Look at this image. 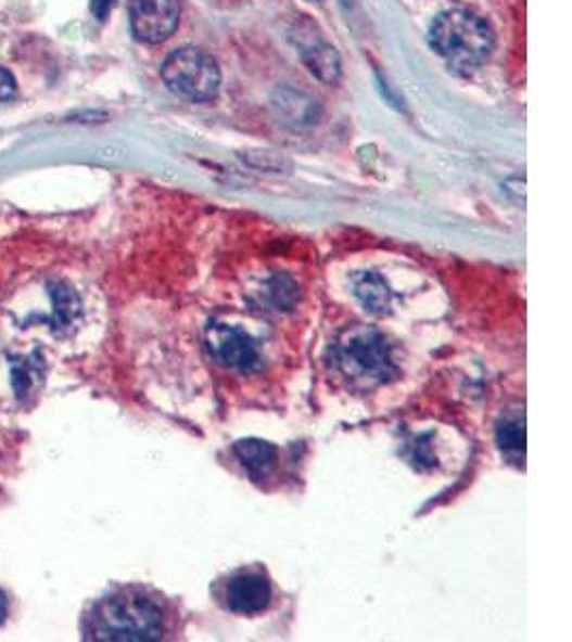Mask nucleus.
<instances>
[{
	"label": "nucleus",
	"instance_id": "obj_1",
	"mask_svg": "<svg viewBox=\"0 0 572 642\" xmlns=\"http://www.w3.org/2000/svg\"><path fill=\"white\" fill-rule=\"evenodd\" d=\"M164 615L160 606L140 593H116L101 600L88 619V639L94 641H160Z\"/></svg>",
	"mask_w": 572,
	"mask_h": 642
},
{
	"label": "nucleus",
	"instance_id": "obj_2",
	"mask_svg": "<svg viewBox=\"0 0 572 642\" xmlns=\"http://www.w3.org/2000/svg\"><path fill=\"white\" fill-rule=\"evenodd\" d=\"M493 43L490 24L468 9H448L431 26L433 50L461 74L479 69L490 59Z\"/></svg>",
	"mask_w": 572,
	"mask_h": 642
},
{
	"label": "nucleus",
	"instance_id": "obj_3",
	"mask_svg": "<svg viewBox=\"0 0 572 642\" xmlns=\"http://www.w3.org/2000/svg\"><path fill=\"white\" fill-rule=\"evenodd\" d=\"M332 367L356 386H380L397 375L391 345L373 328L349 330L332 347Z\"/></svg>",
	"mask_w": 572,
	"mask_h": 642
},
{
	"label": "nucleus",
	"instance_id": "obj_4",
	"mask_svg": "<svg viewBox=\"0 0 572 642\" xmlns=\"http://www.w3.org/2000/svg\"><path fill=\"white\" fill-rule=\"evenodd\" d=\"M162 78L178 97L202 103L217 97L221 69L211 54L198 48H180L165 59Z\"/></svg>",
	"mask_w": 572,
	"mask_h": 642
},
{
	"label": "nucleus",
	"instance_id": "obj_5",
	"mask_svg": "<svg viewBox=\"0 0 572 642\" xmlns=\"http://www.w3.org/2000/svg\"><path fill=\"white\" fill-rule=\"evenodd\" d=\"M206 347L213 360L226 369L251 373L262 364L259 349L245 330L228 323H211L206 330Z\"/></svg>",
	"mask_w": 572,
	"mask_h": 642
},
{
	"label": "nucleus",
	"instance_id": "obj_6",
	"mask_svg": "<svg viewBox=\"0 0 572 642\" xmlns=\"http://www.w3.org/2000/svg\"><path fill=\"white\" fill-rule=\"evenodd\" d=\"M129 20L140 41L162 43L178 28L180 4L178 0H131Z\"/></svg>",
	"mask_w": 572,
	"mask_h": 642
},
{
	"label": "nucleus",
	"instance_id": "obj_7",
	"mask_svg": "<svg viewBox=\"0 0 572 642\" xmlns=\"http://www.w3.org/2000/svg\"><path fill=\"white\" fill-rule=\"evenodd\" d=\"M272 589L262 574H239L226 587V604L239 615H259L270 606Z\"/></svg>",
	"mask_w": 572,
	"mask_h": 642
},
{
	"label": "nucleus",
	"instance_id": "obj_8",
	"mask_svg": "<svg viewBox=\"0 0 572 642\" xmlns=\"http://www.w3.org/2000/svg\"><path fill=\"white\" fill-rule=\"evenodd\" d=\"M48 294L52 300V316L48 318L50 328L56 334L72 332L82 320V300L78 292L69 283L56 279L48 283Z\"/></svg>",
	"mask_w": 572,
	"mask_h": 642
},
{
	"label": "nucleus",
	"instance_id": "obj_9",
	"mask_svg": "<svg viewBox=\"0 0 572 642\" xmlns=\"http://www.w3.org/2000/svg\"><path fill=\"white\" fill-rule=\"evenodd\" d=\"M43 382V358L41 354H30L28 358L11 360V386L15 399L24 401L33 397Z\"/></svg>",
	"mask_w": 572,
	"mask_h": 642
},
{
	"label": "nucleus",
	"instance_id": "obj_10",
	"mask_svg": "<svg viewBox=\"0 0 572 642\" xmlns=\"http://www.w3.org/2000/svg\"><path fill=\"white\" fill-rule=\"evenodd\" d=\"M303 61L309 67V72L325 81L328 86H334L341 80V59L332 46L327 41H314L303 48Z\"/></svg>",
	"mask_w": 572,
	"mask_h": 642
},
{
	"label": "nucleus",
	"instance_id": "obj_11",
	"mask_svg": "<svg viewBox=\"0 0 572 642\" xmlns=\"http://www.w3.org/2000/svg\"><path fill=\"white\" fill-rule=\"evenodd\" d=\"M234 452H237L239 461L243 463V467L255 480L266 476L277 461V448L268 441H262V439L239 441L234 446Z\"/></svg>",
	"mask_w": 572,
	"mask_h": 642
},
{
	"label": "nucleus",
	"instance_id": "obj_12",
	"mask_svg": "<svg viewBox=\"0 0 572 642\" xmlns=\"http://www.w3.org/2000/svg\"><path fill=\"white\" fill-rule=\"evenodd\" d=\"M356 298L365 307V311H369L373 316H384L391 309L393 292H391V287L386 285V281L380 274L369 272V274L358 279Z\"/></svg>",
	"mask_w": 572,
	"mask_h": 642
},
{
	"label": "nucleus",
	"instance_id": "obj_13",
	"mask_svg": "<svg viewBox=\"0 0 572 642\" xmlns=\"http://www.w3.org/2000/svg\"><path fill=\"white\" fill-rule=\"evenodd\" d=\"M262 303L277 313H290L298 303V285L288 274H272L262 287Z\"/></svg>",
	"mask_w": 572,
	"mask_h": 642
},
{
	"label": "nucleus",
	"instance_id": "obj_14",
	"mask_svg": "<svg viewBox=\"0 0 572 642\" xmlns=\"http://www.w3.org/2000/svg\"><path fill=\"white\" fill-rule=\"evenodd\" d=\"M277 105L294 125H314L318 120V103L303 92L283 90L279 92Z\"/></svg>",
	"mask_w": 572,
	"mask_h": 642
},
{
	"label": "nucleus",
	"instance_id": "obj_15",
	"mask_svg": "<svg viewBox=\"0 0 572 642\" xmlns=\"http://www.w3.org/2000/svg\"><path fill=\"white\" fill-rule=\"evenodd\" d=\"M497 444L504 452H514V454H523L525 450V422L514 418V420H506L499 431H497Z\"/></svg>",
	"mask_w": 572,
	"mask_h": 642
},
{
	"label": "nucleus",
	"instance_id": "obj_16",
	"mask_svg": "<svg viewBox=\"0 0 572 642\" xmlns=\"http://www.w3.org/2000/svg\"><path fill=\"white\" fill-rule=\"evenodd\" d=\"M431 435H422V437H418L416 441H414V446L409 448L411 450V463L416 465V467H420V470H427V467H433L435 465V454H433V448L427 444V439H429Z\"/></svg>",
	"mask_w": 572,
	"mask_h": 642
},
{
	"label": "nucleus",
	"instance_id": "obj_17",
	"mask_svg": "<svg viewBox=\"0 0 572 642\" xmlns=\"http://www.w3.org/2000/svg\"><path fill=\"white\" fill-rule=\"evenodd\" d=\"M15 92H17L15 78L7 69H0V101H11Z\"/></svg>",
	"mask_w": 572,
	"mask_h": 642
},
{
	"label": "nucleus",
	"instance_id": "obj_18",
	"mask_svg": "<svg viewBox=\"0 0 572 642\" xmlns=\"http://www.w3.org/2000/svg\"><path fill=\"white\" fill-rule=\"evenodd\" d=\"M114 7V0H90V9L97 20H105Z\"/></svg>",
	"mask_w": 572,
	"mask_h": 642
},
{
	"label": "nucleus",
	"instance_id": "obj_19",
	"mask_svg": "<svg viewBox=\"0 0 572 642\" xmlns=\"http://www.w3.org/2000/svg\"><path fill=\"white\" fill-rule=\"evenodd\" d=\"M7 617H9V598H7V593L0 589V626L7 621Z\"/></svg>",
	"mask_w": 572,
	"mask_h": 642
},
{
	"label": "nucleus",
	"instance_id": "obj_20",
	"mask_svg": "<svg viewBox=\"0 0 572 642\" xmlns=\"http://www.w3.org/2000/svg\"><path fill=\"white\" fill-rule=\"evenodd\" d=\"M309 2H322V0H309Z\"/></svg>",
	"mask_w": 572,
	"mask_h": 642
}]
</instances>
